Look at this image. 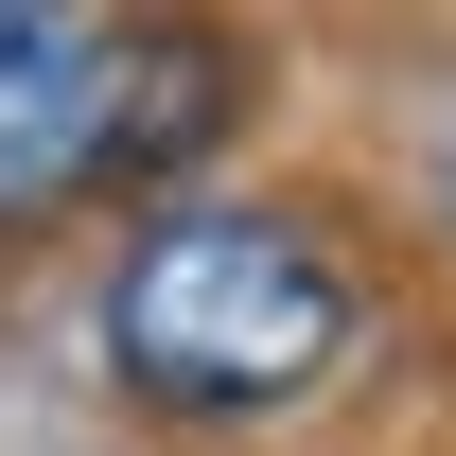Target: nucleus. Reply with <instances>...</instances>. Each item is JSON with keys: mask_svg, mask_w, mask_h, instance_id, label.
Returning <instances> with one entry per match:
<instances>
[{"mask_svg": "<svg viewBox=\"0 0 456 456\" xmlns=\"http://www.w3.org/2000/svg\"><path fill=\"white\" fill-rule=\"evenodd\" d=\"M387 334V298L351 264V228L316 193H193V211H141L88 281V369H106L141 421H193V439H246V421H298L316 387H351Z\"/></svg>", "mask_w": 456, "mask_h": 456, "instance_id": "nucleus-1", "label": "nucleus"}, {"mask_svg": "<svg viewBox=\"0 0 456 456\" xmlns=\"http://www.w3.org/2000/svg\"><path fill=\"white\" fill-rule=\"evenodd\" d=\"M246 123V36L228 18H123L106 53V159H88V211H193V175L228 159Z\"/></svg>", "mask_w": 456, "mask_h": 456, "instance_id": "nucleus-2", "label": "nucleus"}, {"mask_svg": "<svg viewBox=\"0 0 456 456\" xmlns=\"http://www.w3.org/2000/svg\"><path fill=\"white\" fill-rule=\"evenodd\" d=\"M106 53H123V18H88V0H0V246L88 211Z\"/></svg>", "mask_w": 456, "mask_h": 456, "instance_id": "nucleus-3", "label": "nucleus"}, {"mask_svg": "<svg viewBox=\"0 0 456 456\" xmlns=\"http://www.w3.org/2000/svg\"><path fill=\"white\" fill-rule=\"evenodd\" d=\"M439 193H456V175H439Z\"/></svg>", "mask_w": 456, "mask_h": 456, "instance_id": "nucleus-4", "label": "nucleus"}]
</instances>
